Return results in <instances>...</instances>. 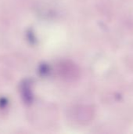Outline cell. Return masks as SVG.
I'll use <instances>...</instances> for the list:
<instances>
[]
</instances>
